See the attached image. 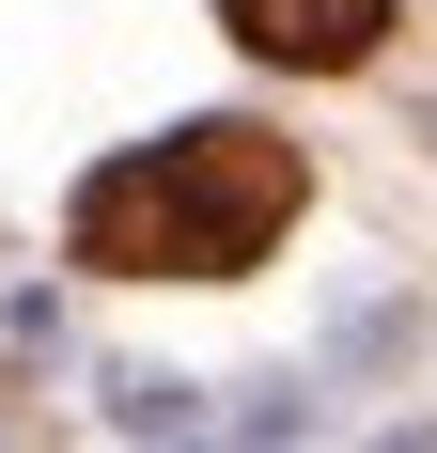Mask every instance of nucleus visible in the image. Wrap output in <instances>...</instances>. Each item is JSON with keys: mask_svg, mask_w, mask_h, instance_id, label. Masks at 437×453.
I'll use <instances>...</instances> for the list:
<instances>
[{"mask_svg": "<svg viewBox=\"0 0 437 453\" xmlns=\"http://www.w3.org/2000/svg\"><path fill=\"white\" fill-rule=\"evenodd\" d=\"M312 203V157L281 126H172V141H126L110 173H79L63 203V250L110 281H250Z\"/></svg>", "mask_w": 437, "mask_h": 453, "instance_id": "f257e3e1", "label": "nucleus"}, {"mask_svg": "<svg viewBox=\"0 0 437 453\" xmlns=\"http://www.w3.org/2000/svg\"><path fill=\"white\" fill-rule=\"evenodd\" d=\"M218 16H234L250 63H297V79H328V63H359L391 32V0H218Z\"/></svg>", "mask_w": 437, "mask_h": 453, "instance_id": "f03ea898", "label": "nucleus"}, {"mask_svg": "<svg viewBox=\"0 0 437 453\" xmlns=\"http://www.w3.org/2000/svg\"><path fill=\"white\" fill-rule=\"evenodd\" d=\"M391 453H437V438H391Z\"/></svg>", "mask_w": 437, "mask_h": 453, "instance_id": "7ed1b4c3", "label": "nucleus"}]
</instances>
